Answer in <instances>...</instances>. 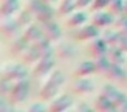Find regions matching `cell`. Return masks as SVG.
<instances>
[{
	"label": "cell",
	"mask_w": 127,
	"mask_h": 112,
	"mask_svg": "<svg viewBox=\"0 0 127 112\" xmlns=\"http://www.w3.org/2000/svg\"><path fill=\"white\" fill-rule=\"evenodd\" d=\"M66 78H64L63 73L60 70H55L45 78V82L42 83V86L40 87V98L42 101H52L53 98L58 96L59 89L62 87V85L64 83Z\"/></svg>",
	"instance_id": "1"
},
{
	"label": "cell",
	"mask_w": 127,
	"mask_h": 112,
	"mask_svg": "<svg viewBox=\"0 0 127 112\" xmlns=\"http://www.w3.org/2000/svg\"><path fill=\"white\" fill-rule=\"evenodd\" d=\"M29 93H30V81L29 78H23L12 82L11 90L8 92L7 97L11 104H19L29 97Z\"/></svg>",
	"instance_id": "2"
},
{
	"label": "cell",
	"mask_w": 127,
	"mask_h": 112,
	"mask_svg": "<svg viewBox=\"0 0 127 112\" xmlns=\"http://www.w3.org/2000/svg\"><path fill=\"white\" fill-rule=\"evenodd\" d=\"M21 25L18 23L17 18L8 16V18H1L0 21V32L7 40H14L15 37L21 34Z\"/></svg>",
	"instance_id": "4"
},
{
	"label": "cell",
	"mask_w": 127,
	"mask_h": 112,
	"mask_svg": "<svg viewBox=\"0 0 127 112\" xmlns=\"http://www.w3.org/2000/svg\"><path fill=\"white\" fill-rule=\"evenodd\" d=\"M22 36H23V37H25L30 44H33V42H36L37 40H40L41 37H44V32H42V29H41V25L29 23L28 26L23 27Z\"/></svg>",
	"instance_id": "15"
},
{
	"label": "cell",
	"mask_w": 127,
	"mask_h": 112,
	"mask_svg": "<svg viewBox=\"0 0 127 112\" xmlns=\"http://www.w3.org/2000/svg\"><path fill=\"white\" fill-rule=\"evenodd\" d=\"M96 111L100 112H115L118 111V107H116L115 101L111 100V98L105 97V96L100 94L98 97L94 100V107H93Z\"/></svg>",
	"instance_id": "16"
},
{
	"label": "cell",
	"mask_w": 127,
	"mask_h": 112,
	"mask_svg": "<svg viewBox=\"0 0 127 112\" xmlns=\"http://www.w3.org/2000/svg\"><path fill=\"white\" fill-rule=\"evenodd\" d=\"M94 90V83L92 79H85V76H81L74 79L71 83V92L77 96H86L90 94Z\"/></svg>",
	"instance_id": "7"
},
{
	"label": "cell",
	"mask_w": 127,
	"mask_h": 112,
	"mask_svg": "<svg viewBox=\"0 0 127 112\" xmlns=\"http://www.w3.org/2000/svg\"><path fill=\"white\" fill-rule=\"evenodd\" d=\"M72 107V98L68 94H58L51 101L48 111L49 112H63Z\"/></svg>",
	"instance_id": "8"
},
{
	"label": "cell",
	"mask_w": 127,
	"mask_h": 112,
	"mask_svg": "<svg viewBox=\"0 0 127 112\" xmlns=\"http://www.w3.org/2000/svg\"><path fill=\"white\" fill-rule=\"evenodd\" d=\"M124 53L119 46L113 45V46H109L108 48V52H107V56L108 59L111 60V63H116V64H124L126 62V57H124Z\"/></svg>",
	"instance_id": "20"
},
{
	"label": "cell",
	"mask_w": 127,
	"mask_h": 112,
	"mask_svg": "<svg viewBox=\"0 0 127 112\" xmlns=\"http://www.w3.org/2000/svg\"><path fill=\"white\" fill-rule=\"evenodd\" d=\"M124 15H127V0H124Z\"/></svg>",
	"instance_id": "38"
},
{
	"label": "cell",
	"mask_w": 127,
	"mask_h": 112,
	"mask_svg": "<svg viewBox=\"0 0 127 112\" xmlns=\"http://www.w3.org/2000/svg\"><path fill=\"white\" fill-rule=\"evenodd\" d=\"M111 0H93L90 4V10L92 11H100L102 8H107Z\"/></svg>",
	"instance_id": "33"
},
{
	"label": "cell",
	"mask_w": 127,
	"mask_h": 112,
	"mask_svg": "<svg viewBox=\"0 0 127 112\" xmlns=\"http://www.w3.org/2000/svg\"><path fill=\"white\" fill-rule=\"evenodd\" d=\"M28 76H29V73L25 68V66L18 64V63H11V64L3 66V68L0 71V78L10 79L12 82L18 81V79L28 78Z\"/></svg>",
	"instance_id": "3"
},
{
	"label": "cell",
	"mask_w": 127,
	"mask_h": 112,
	"mask_svg": "<svg viewBox=\"0 0 127 112\" xmlns=\"http://www.w3.org/2000/svg\"><path fill=\"white\" fill-rule=\"evenodd\" d=\"M44 4H45V3L42 1V0H29L28 4H26V10L30 11L33 15H36V14L42 8V5H44Z\"/></svg>",
	"instance_id": "30"
},
{
	"label": "cell",
	"mask_w": 127,
	"mask_h": 112,
	"mask_svg": "<svg viewBox=\"0 0 127 112\" xmlns=\"http://www.w3.org/2000/svg\"><path fill=\"white\" fill-rule=\"evenodd\" d=\"M94 64H96V73L97 74H104L108 70V67H109L111 60L108 59L107 55H104V56L96 57L94 59Z\"/></svg>",
	"instance_id": "25"
},
{
	"label": "cell",
	"mask_w": 127,
	"mask_h": 112,
	"mask_svg": "<svg viewBox=\"0 0 127 112\" xmlns=\"http://www.w3.org/2000/svg\"><path fill=\"white\" fill-rule=\"evenodd\" d=\"M21 10L19 0H0V16L8 18L14 16Z\"/></svg>",
	"instance_id": "13"
},
{
	"label": "cell",
	"mask_w": 127,
	"mask_h": 112,
	"mask_svg": "<svg viewBox=\"0 0 127 112\" xmlns=\"http://www.w3.org/2000/svg\"><path fill=\"white\" fill-rule=\"evenodd\" d=\"M93 73H96V64L94 60H83L77 66V68L72 73L74 78H81V76H89Z\"/></svg>",
	"instance_id": "17"
},
{
	"label": "cell",
	"mask_w": 127,
	"mask_h": 112,
	"mask_svg": "<svg viewBox=\"0 0 127 112\" xmlns=\"http://www.w3.org/2000/svg\"><path fill=\"white\" fill-rule=\"evenodd\" d=\"M102 75L107 79L113 81V82H123L127 78V74L123 68V64H116V63H111L108 70Z\"/></svg>",
	"instance_id": "11"
},
{
	"label": "cell",
	"mask_w": 127,
	"mask_h": 112,
	"mask_svg": "<svg viewBox=\"0 0 127 112\" xmlns=\"http://www.w3.org/2000/svg\"><path fill=\"white\" fill-rule=\"evenodd\" d=\"M92 1L93 0H75V5H77V8H85V7H88V5H90L92 4Z\"/></svg>",
	"instance_id": "36"
},
{
	"label": "cell",
	"mask_w": 127,
	"mask_h": 112,
	"mask_svg": "<svg viewBox=\"0 0 127 112\" xmlns=\"http://www.w3.org/2000/svg\"><path fill=\"white\" fill-rule=\"evenodd\" d=\"M74 1H75V0H74Z\"/></svg>",
	"instance_id": "40"
},
{
	"label": "cell",
	"mask_w": 127,
	"mask_h": 112,
	"mask_svg": "<svg viewBox=\"0 0 127 112\" xmlns=\"http://www.w3.org/2000/svg\"><path fill=\"white\" fill-rule=\"evenodd\" d=\"M29 45H30V42L23 36H18L14 40H11L8 46V52L12 56H22L25 53V51L29 48Z\"/></svg>",
	"instance_id": "14"
},
{
	"label": "cell",
	"mask_w": 127,
	"mask_h": 112,
	"mask_svg": "<svg viewBox=\"0 0 127 112\" xmlns=\"http://www.w3.org/2000/svg\"><path fill=\"white\" fill-rule=\"evenodd\" d=\"M11 86H12V81L6 78H0V94L1 96L8 94V92L11 90Z\"/></svg>",
	"instance_id": "32"
},
{
	"label": "cell",
	"mask_w": 127,
	"mask_h": 112,
	"mask_svg": "<svg viewBox=\"0 0 127 112\" xmlns=\"http://www.w3.org/2000/svg\"><path fill=\"white\" fill-rule=\"evenodd\" d=\"M77 111H85V112H89V111H92V109H94V108H92V107H89L88 104H85V103H82V104H79V105H77Z\"/></svg>",
	"instance_id": "37"
},
{
	"label": "cell",
	"mask_w": 127,
	"mask_h": 112,
	"mask_svg": "<svg viewBox=\"0 0 127 112\" xmlns=\"http://www.w3.org/2000/svg\"><path fill=\"white\" fill-rule=\"evenodd\" d=\"M102 38L105 40V42L109 46H113L118 44V38H119V30H105Z\"/></svg>",
	"instance_id": "28"
},
{
	"label": "cell",
	"mask_w": 127,
	"mask_h": 112,
	"mask_svg": "<svg viewBox=\"0 0 127 112\" xmlns=\"http://www.w3.org/2000/svg\"><path fill=\"white\" fill-rule=\"evenodd\" d=\"M108 48H109V45L105 42V40L102 38V36H101V37L98 36V37L93 38V40L89 42V45H88L89 53H90L94 59H96V57H100V56L107 55Z\"/></svg>",
	"instance_id": "10"
},
{
	"label": "cell",
	"mask_w": 127,
	"mask_h": 112,
	"mask_svg": "<svg viewBox=\"0 0 127 112\" xmlns=\"http://www.w3.org/2000/svg\"><path fill=\"white\" fill-rule=\"evenodd\" d=\"M88 21V15H86L83 11H77V12L70 14V16L67 18L66 25L68 27H79L82 25H85V22Z\"/></svg>",
	"instance_id": "19"
},
{
	"label": "cell",
	"mask_w": 127,
	"mask_h": 112,
	"mask_svg": "<svg viewBox=\"0 0 127 112\" xmlns=\"http://www.w3.org/2000/svg\"><path fill=\"white\" fill-rule=\"evenodd\" d=\"M40 57H41V53H40V51L33 45V44H30L29 48L25 51V53L22 55V60L26 64H34L36 62L40 60Z\"/></svg>",
	"instance_id": "21"
},
{
	"label": "cell",
	"mask_w": 127,
	"mask_h": 112,
	"mask_svg": "<svg viewBox=\"0 0 127 112\" xmlns=\"http://www.w3.org/2000/svg\"><path fill=\"white\" fill-rule=\"evenodd\" d=\"M53 16H55V10L51 7V4L45 3L42 5V8L38 11V12L34 15V18L38 21V23H42V22H48V21H52Z\"/></svg>",
	"instance_id": "22"
},
{
	"label": "cell",
	"mask_w": 127,
	"mask_h": 112,
	"mask_svg": "<svg viewBox=\"0 0 127 112\" xmlns=\"http://www.w3.org/2000/svg\"><path fill=\"white\" fill-rule=\"evenodd\" d=\"M15 18H17V21H18V23L21 25L22 27H25V26H28L29 23H32V19H33V14L30 12V11H28L25 8V10H22V11H18V14L15 15Z\"/></svg>",
	"instance_id": "27"
},
{
	"label": "cell",
	"mask_w": 127,
	"mask_h": 112,
	"mask_svg": "<svg viewBox=\"0 0 127 112\" xmlns=\"http://www.w3.org/2000/svg\"><path fill=\"white\" fill-rule=\"evenodd\" d=\"M116 46H119L123 52H127V36L126 34H123V33L119 32V38H118Z\"/></svg>",
	"instance_id": "34"
},
{
	"label": "cell",
	"mask_w": 127,
	"mask_h": 112,
	"mask_svg": "<svg viewBox=\"0 0 127 112\" xmlns=\"http://www.w3.org/2000/svg\"><path fill=\"white\" fill-rule=\"evenodd\" d=\"M48 111L47 107H44V104H34V105L29 107V112H44Z\"/></svg>",
	"instance_id": "35"
},
{
	"label": "cell",
	"mask_w": 127,
	"mask_h": 112,
	"mask_svg": "<svg viewBox=\"0 0 127 112\" xmlns=\"http://www.w3.org/2000/svg\"><path fill=\"white\" fill-rule=\"evenodd\" d=\"M115 18H116V16L112 15L109 11H108V12H105V11L100 10V11H96L94 16L92 18V23H93L94 26H97L98 29H105V27L113 25Z\"/></svg>",
	"instance_id": "12"
},
{
	"label": "cell",
	"mask_w": 127,
	"mask_h": 112,
	"mask_svg": "<svg viewBox=\"0 0 127 112\" xmlns=\"http://www.w3.org/2000/svg\"><path fill=\"white\" fill-rule=\"evenodd\" d=\"M113 26L116 27V30H119L120 33L127 36V15H120V16H116L115 22H113Z\"/></svg>",
	"instance_id": "29"
},
{
	"label": "cell",
	"mask_w": 127,
	"mask_h": 112,
	"mask_svg": "<svg viewBox=\"0 0 127 112\" xmlns=\"http://www.w3.org/2000/svg\"><path fill=\"white\" fill-rule=\"evenodd\" d=\"M119 93H120V90H119L115 85L105 83L104 86L101 87V93H100V94H102V96H105V97H108V98H111V100L115 101V98L118 97Z\"/></svg>",
	"instance_id": "26"
},
{
	"label": "cell",
	"mask_w": 127,
	"mask_h": 112,
	"mask_svg": "<svg viewBox=\"0 0 127 112\" xmlns=\"http://www.w3.org/2000/svg\"><path fill=\"white\" fill-rule=\"evenodd\" d=\"M55 53L62 60H71L77 55V51L74 49V46L68 45V44H60L55 49Z\"/></svg>",
	"instance_id": "18"
},
{
	"label": "cell",
	"mask_w": 127,
	"mask_h": 112,
	"mask_svg": "<svg viewBox=\"0 0 127 112\" xmlns=\"http://www.w3.org/2000/svg\"><path fill=\"white\" fill-rule=\"evenodd\" d=\"M75 10H77V5H75L74 0H62L59 7H58V14L62 16H64V15L72 14Z\"/></svg>",
	"instance_id": "23"
},
{
	"label": "cell",
	"mask_w": 127,
	"mask_h": 112,
	"mask_svg": "<svg viewBox=\"0 0 127 112\" xmlns=\"http://www.w3.org/2000/svg\"><path fill=\"white\" fill-rule=\"evenodd\" d=\"M55 67V59L53 57H47V59H40L38 62L34 63L33 67V75L36 78H47Z\"/></svg>",
	"instance_id": "6"
},
{
	"label": "cell",
	"mask_w": 127,
	"mask_h": 112,
	"mask_svg": "<svg viewBox=\"0 0 127 112\" xmlns=\"http://www.w3.org/2000/svg\"><path fill=\"white\" fill-rule=\"evenodd\" d=\"M40 25H41V29L44 32V37H47L49 41L56 42L62 38V29L53 19L48 22H42Z\"/></svg>",
	"instance_id": "9"
},
{
	"label": "cell",
	"mask_w": 127,
	"mask_h": 112,
	"mask_svg": "<svg viewBox=\"0 0 127 112\" xmlns=\"http://www.w3.org/2000/svg\"><path fill=\"white\" fill-rule=\"evenodd\" d=\"M115 104L118 107V111L127 112V96L123 92H120L118 94V97L115 98Z\"/></svg>",
	"instance_id": "31"
},
{
	"label": "cell",
	"mask_w": 127,
	"mask_h": 112,
	"mask_svg": "<svg viewBox=\"0 0 127 112\" xmlns=\"http://www.w3.org/2000/svg\"><path fill=\"white\" fill-rule=\"evenodd\" d=\"M100 36V29L97 26L92 25H82L79 26L74 33H72V38L77 41H92L93 38Z\"/></svg>",
	"instance_id": "5"
},
{
	"label": "cell",
	"mask_w": 127,
	"mask_h": 112,
	"mask_svg": "<svg viewBox=\"0 0 127 112\" xmlns=\"http://www.w3.org/2000/svg\"><path fill=\"white\" fill-rule=\"evenodd\" d=\"M108 11L115 16H120L124 14V0H111L108 4Z\"/></svg>",
	"instance_id": "24"
},
{
	"label": "cell",
	"mask_w": 127,
	"mask_h": 112,
	"mask_svg": "<svg viewBox=\"0 0 127 112\" xmlns=\"http://www.w3.org/2000/svg\"><path fill=\"white\" fill-rule=\"evenodd\" d=\"M44 3H48V4H51V3H53V1H56V0H42Z\"/></svg>",
	"instance_id": "39"
}]
</instances>
